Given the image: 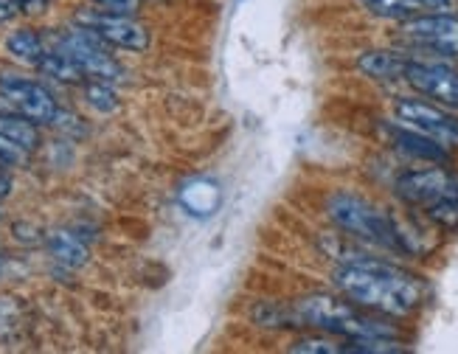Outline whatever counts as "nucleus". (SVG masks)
<instances>
[{
  "label": "nucleus",
  "mask_w": 458,
  "mask_h": 354,
  "mask_svg": "<svg viewBox=\"0 0 458 354\" xmlns=\"http://www.w3.org/2000/svg\"><path fill=\"white\" fill-rule=\"evenodd\" d=\"M400 39L413 48H425L439 56L458 59V14L450 12H436L411 17L400 23Z\"/></svg>",
  "instance_id": "9"
},
{
  "label": "nucleus",
  "mask_w": 458,
  "mask_h": 354,
  "mask_svg": "<svg viewBox=\"0 0 458 354\" xmlns=\"http://www.w3.org/2000/svg\"><path fill=\"white\" fill-rule=\"evenodd\" d=\"M332 284L352 304L386 315V318H408L428 299V284L422 275L366 253L335 267Z\"/></svg>",
  "instance_id": "1"
},
{
  "label": "nucleus",
  "mask_w": 458,
  "mask_h": 354,
  "mask_svg": "<svg viewBox=\"0 0 458 354\" xmlns=\"http://www.w3.org/2000/svg\"><path fill=\"white\" fill-rule=\"evenodd\" d=\"M29 149L20 147L14 138H9L4 130H0V164L4 166H26L29 164Z\"/></svg>",
  "instance_id": "19"
},
{
  "label": "nucleus",
  "mask_w": 458,
  "mask_h": 354,
  "mask_svg": "<svg viewBox=\"0 0 458 354\" xmlns=\"http://www.w3.org/2000/svg\"><path fill=\"white\" fill-rule=\"evenodd\" d=\"M346 349V338H335V334H310V338L293 341L290 351L293 354H344Z\"/></svg>",
  "instance_id": "17"
},
{
  "label": "nucleus",
  "mask_w": 458,
  "mask_h": 354,
  "mask_svg": "<svg viewBox=\"0 0 458 354\" xmlns=\"http://www.w3.org/2000/svg\"><path fill=\"white\" fill-rule=\"evenodd\" d=\"M0 113H14L20 118H29L31 124L43 127L54 124L59 118V107L54 93L23 73H0Z\"/></svg>",
  "instance_id": "6"
},
{
  "label": "nucleus",
  "mask_w": 458,
  "mask_h": 354,
  "mask_svg": "<svg viewBox=\"0 0 458 354\" xmlns=\"http://www.w3.org/2000/svg\"><path fill=\"white\" fill-rule=\"evenodd\" d=\"M48 253H51V259L59 262V265H65V267H82L88 262V245L79 240L76 233L71 231H54L48 233Z\"/></svg>",
  "instance_id": "15"
},
{
  "label": "nucleus",
  "mask_w": 458,
  "mask_h": 354,
  "mask_svg": "<svg viewBox=\"0 0 458 354\" xmlns=\"http://www.w3.org/2000/svg\"><path fill=\"white\" fill-rule=\"evenodd\" d=\"M388 132V141L396 152H403L408 157H416V161H428V164H447L450 161V149H445L442 144L430 141L428 135L416 132L405 124H388L386 127Z\"/></svg>",
  "instance_id": "11"
},
{
  "label": "nucleus",
  "mask_w": 458,
  "mask_h": 354,
  "mask_svg": "<svg viewBox=\"0 0 458 354\" xmlns=\"http://www.w3.org/2000/svg\"><path fill=\"white\" fill-rule=\"evenodd\" d=\"M37 71H43L46 76L56 79V82H68V85L71 82H85L82 71L73 65V59L63 48H59L54 39H51V46H48V51L43 56V63L37 65Z\"/></svg>",
  "instance_id": "16"
},
{
  "label": "nucleus",
  "mask_w": 458,
  "mask_h": 354,
  "mask_svg": "<svg viewBox=\"0 0 458 354\" xmlns=\"http://www.w3.org/2000/svg\"><path fill=\"white\" fill-rule=\"evenodd\" d=\"M369 14L380 20H403L422 17V14H436V12H450L453 0H357Z\"/></svg>",
  "instance_id": "12"
},
{
  "label": "nucleus",
  "mask_w": 458,
  "mask_h": 354,
  "mask_svg": "<svg viewBox=\"0 0 458 354\" xmlns=\"http://www.w3.org/2000/svg\"><path fill=\"white\" fill-rule=\"evenodd\" d=\"M295 324L315 332H327L335 338H400V329L386 321V315L369 312L352 304L341 292H310L290 304Z\"/></svg>",
  "instance_id": "2"
},
{
  "label": "nucleus",
  "mask_w": 458,
  "mask_h": 354,
  "mask_svg": "<svg viewBox=\"0 0 458 354\" xmlns=\"http://www.w3.org/2000/svg\"><path fill=\"white\" fill-rule=\"evenodd\" d=\"M405 82L430 102L458 110V68L436 59H413L405 68Z\"/></svg>",
  "instance_id": "10"
},
{
  "label": "nucleus",
  "mask_w": 458,
  "mask_h": 354,
  "mask_svg": "<svg viewBox=\"0 0 458 354\" xmlns=\"http://www.w3.org/2000/svg\"><path fill=\"white\" fill-rule=\"evenodd\" d=\"M9 4L23 14H39V12L48 9L51 0H9Z\"/></svg>",
  "instance_id": "21"
},
{
  "label": "nucleus",
  "mask_w": 458,
  "mask_h": 354,
  "mask_svg": "<svg viewBox=\"0 0 458 354\" xmlns=\"http://www.w3.org/2000/svg\"><path fill=\"white\" fill-rule=\"evenodd\" d=\"M85 98L96 113H115L118 110V96H115L110 82H96V79H88Z\"/></svg>",
  "instance_id": "18"
},
{
  "label": "nucleus",
  "mask_w": 458,
  "mask_h": 354,
  "mask_svg": "<svg viewBox=\"0 0 458 354\" xmlns=\"http://www.w3.org/2000/svg\"><path fill=\"white\" fill-rule=\"evenodd\" d=\"M17 14V9L9 4V0H0V26H4V23H9V20Z\"/></svg>",
  "instance_id": "23"
},
{
  "label": "nucleus",
  "mask_w": 458,
  "mask_h": 354,
  "mask_svg": "<svg viewBox=\"0 0 458 354\" xmlns=\"http://www.w3.org/2000/svg\"><path fill=\"white\" fill-rule=\"evenodd\" d=\"M327 216L341 228L344 233L363 240L371 245H380L386 250H400L405 253V240H403V225L394 216L374 206L371 200L352 191H335L327 200Z\"/></svg>",
  "instance_id": "3"
},
{
  "label": "nucleus",
  "mask_w": 458,
  "mask_h": 354,
  "mask_svg": "<svg viewBox=\"0 0 458 354\" xmlns=\"http://www.w3.org/2000/svg\"><path fill=\"white\" fill-rule=\"evenodd\" d=\"M6 51L17 59V63L37 68L39 63H43L48 43H46V37L39 31H34V29H14L6 37Z\"/></svg>",
  "instance_id": "14"
},
{
  "label": "nucleus",
  "mask_w": 458,
  "mask_h": 354,
  "mask_svg": "<svg viewBox=\"0 0 458 354\" xmlns=\"http://www.w3.org/2000/svg\"><path fill=\"white\" fill-rule=\"evenodd\" d=\"M73 23L90 29L93 34L102 37L107 46L130 51V54H144L152 46V31L141 23V20H135V14L82 9V12H76Z\"/></svg>",
  "instance_id": "8"
},
{
  "label": "nucleus",
  "mask_w": 458,
  "mask_h": 354,
  "mask_svg": "<svg viewBox=\"0 0 458 354\" xmlns=\"http://www.w3.org/2000/svg\"><path fill=\"white\" fill-rule=\"evenodd\" d=\"M54 43L73 59V65L82 71L85 82H88V79H96V82H110L113 85V82H118V79L124 76V68L110 54V46L85 26L73 23L71 29L59 31L54 37Z\"/></svg>",
  "instance_id": "5"
},
{
  "label": "nucleus",
  "mask_w": 458,
  "mask_h": 354,
  "mask_svg": "<svg viewBox=\"0 0 458 354\" xmlns=\"http://www.w3.org/2000/svg\"><path fill=\"white\" fill-rule=\"evenodd\" d=\"M0 270H4V259H0Z\"/></svg>",
  "instance_id": "24"
},
{
  "label": "nucleus",
  "mask_w": 458,
  "mask_h": 354,
  "mask_svg": "<svg viewBox=\"0 0 458 354\" xmlns=\"http://www.w3.org/2000/svg\"><path fill=\"white\" fill-rule=\"evenodd\" d=\"M396 122L428 135L430 141L442 144L445 149H458V118L442 105L420 96H403L394 102Z\"/></svg>",
  "instance_id": "7"
},
{
  "label": "nucleus",
  "mask_w": 458,
  "mask_h": 354,
  "mask_svg": "<svg viewBox=\"0 0 458 354\" xmlns=\"http://www.w3.org/2000/svg\"><path fill=\"white\" fill-rule=\"evenodd\" d=\"M105 12H118V14H138L144 6V0H90Z\"/></svg>",
  "instance_id": "20"
},
{
  "label": "nucleus",
  "mask_w": 458,
  "mask_h": 354,
  "mask_svg": "<svg viewBox=\"0 0 458 354\" xmlns=\"http://www.w3.org/2000/svg\"><path fill=\"white\" fill-rule=\"evenodd\" d=\"M9 194H12V177H9L6 166L0 164V200H4V197H9Z\"/></svg>",
  "instance_id": "22"
},
{
  "label": "nucleus",
  "mask_w": 458,
  "mask_h": 354,
  "mask_svg": "<svg viewBox=\"0 0 458 354\" xmlns=\"http://www.w3.org/2000/svg\"><path fill=\"white\" fill-rule=\"evenodd\" d=\"M411 63V56L403 51H366L357 56V68H360L369 79H380V82H394V79H403L405 68Z\"/></svg>",
  "instance_id": "13"
},
{
  "label": "nucleus",
  "mask_w": 458,
  "mask_h": 354,
  "mask_svg": "<svg viewBox=\"0 0 458 354\" xmlns=\"http://www.w3.org/2000/svg\"><path fill=\"white\" fill-rule=\"evenodd\" d=\"M394 191L403 203L422 208L433 225L445 231L458 228V174L442 164L405 172L394 183Z\"/></svg>",
  "instance_id": "4"
}]
</instances>
